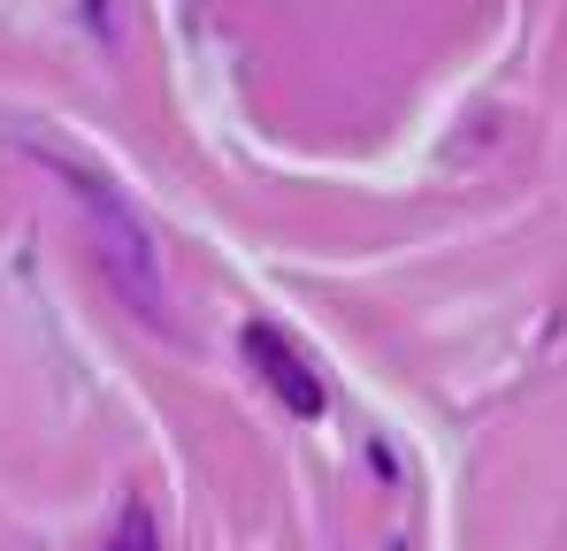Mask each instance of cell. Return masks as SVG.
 I'll return each instance as SVG.
<instances>
[{"mask_svg": "<svg viewBox=\"0 0 567 551\" xmlns=\"http://www.w3.org/2000/svg\"><path fill=\"white\" fill-rule=\"evenodd\" d=\"M246 353H254V361H261V375H269L284 398H291V414H299V422H315V414H322V383L299 367V353H291V345H277V330H254V337H246Z\"/></svg>", "mask_w": 567, "mask_h": 551, "instance_id": "cell-1", "label": "cell"}, {"mask_svg": "<svg viewBox=\"0 0 567 551\" xmlns=\"http://www.w3.org/2000/svg\"><path fill=\"white\" fill-rule=\"evenodd\" d=\"M107 551H162L154 544V513H146V506H123V537Z\"/></svg>", "mask_w": 567, "mask_h": 551, "instance_id": "cell-2", "label": "cell"}]
</instances>
